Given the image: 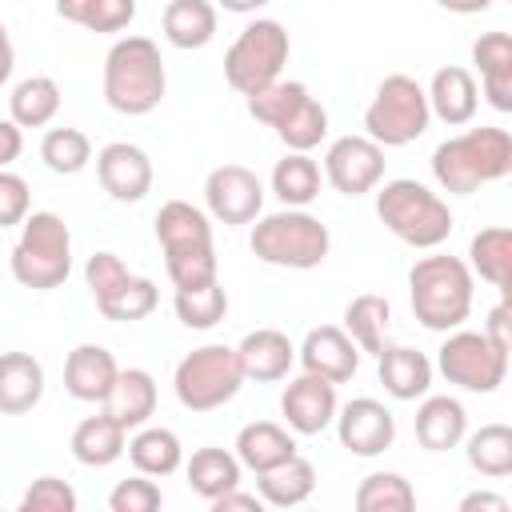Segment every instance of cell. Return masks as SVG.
Wrapping results in <instances>:
<instances>
[{
	"label": "cell",
	"mask_w": 512,
	"mask_h": 512,
	"mask_svg": "<svg viewBox=\"0 0 512 512\" xmlns=\"http://www.w3.org/2000/svg\"><path fill=\"white\" fill-rule=\"evenodd\" d=\"M508 172H512V136L508 128L496 124H480L452 140H440L432 152V180L452 196H468L480 184L504 180Z\"/></svg>",
	"instance_id": "1"
},
{
	"label": "cell",
	"mask_w": 512,
	"mask_h": 512,
	"mask_svg": "<svg viewBox=\"0 0 512 512\" xmlns=\"http://www.w3.org/2000/svg\"><path fill=\"white\" fill-rule=\"evenodd\" d=\"M472 292L476 276L460 256L432 252L420 256L408 272V296H412V316L428 332H452L472 316Z\"/></svg>",
	"instance_id": "2"
},
{
	"label": "cell",
	"mask_w": 512,
	"mask_h": 512,
	"mask_svg": "<svg viewBox=\"0 0 512 512\" xmlns=\"http://www.w3.org/2000/svg\"><path fill=\"white\" fill-rule=\"evenodd\" d=\"M168 92V68L148 36H120L104 56V100L120 116H148Z\"/></svg>",
	"instance_id": "3"
},
{
	"label": "cell",
	"mask_w": 512,
	"mask_h": 512,
	"mask_svg": "<svg viewBox=\"0 0 512 512\" xmlns=\"http://www.w3.org/2000/svg\"><path fill=\"white\" fill-rule=\"evenodd\" d=\"M376 216L380 224L408 248H440L456 220H452V208L448 200H440L428 184L412 180V176H396V180H380L376 188Z\"/></svg>",
	"instance_id": "4"
},
{
	"label": "cell",
	"mask_w": 512,
	"mask_h": 512,
	"mask_svg": "<svg viewBox=\"0 0 512 512\" xmlns=\"http://www.w3.org/2000/svg\"><path fill=\"white\" fill-rule=\"evenodd\" d=\"M156 240L164 252L168 280L176 288H200L220 280L216 276V248H212V220L188 200H168L156 212Z\"/></svg>",
	"instance_id": "5"
},
{
	"label": "cell",
	"mask_w": 512,
	"mask_h": 512,
	"mask_svg": "<svg viewBox=\"0 0 512 512\" xmlns=\"http://www.w3.org/2000/svg\"><path fill=\"white\" fill-rule=\"evenodd\" d=\"M248 248L256 260H264L272 268L308 272V268H320L328 260L332 236H328V224L320 216H312L304 208H280V212L256 216Z\"/></svg>",
	"instance_id": "6"
},
{
	"label": "cell",
	"mask_w": 512,
	"mask_h": 512,
	"mask_svg": "<svg viewBox=\"0 0 512 512\" xmlns=\"http://www.w3.org/2000/svg\"><path fill=\"white\" fill-rule=\"evenodd\" d=\"M12 276L32 292L60 288L72 272V232L56 212H28L20 224V240L12 244Z\"/></svg>",
	"instance_id": "7"
},
{
	"label": "cell",
	"mask_w": 512,
	"mask_h": 512,
	"mask_svg": "<svg viewBox=\"0 0 512 512\" xmlns=\"http://www.w3.org/2000/svg\"><path fill=\"white\" fill-rule=\"evenodd\" d=\"M432 124L428 112V92L420 88V80L392 72L380 80L372 104L364 108V136L376 140L380 148H404L412 140H420Z\"/></svg>",
	"instance_id": "8"
},
{
	"label": "cell",
	"mask_w": 512,
	"mask_h": 512,
	"mask_svg": "<svg viewBox=\"0 0 512 512\" xmlns=\"http://www.w3.org/2000/svg\"><path fill=\"white\" fill-rule=\"evenodd\" d=\"M240 384H244V372H240L236 348H228V344H200V348H192L176 364V376H172L176 400L188 412H216V408H224L240 392Z\"/></svg>",
	"instance_id": "9"
},
{
	"label": "cell",
	"mask_w": 512,
	"mask_h": 512,
	"mask_svg": "<svg viewBox=\"0 0 512 512\" xmlns=\"http://www.w3.org/2000/svg\"><path fill=\"white\" fill-rule=\"evenodd\" d=\"M288 32L280 20H252L224 52V80L228 88H236L240 96H252L260 88H268L272 80H280L284 64H288Z\"/></svg>",
	"instance_id": "10"
},
{
	"label": "cell",
	"mask_w": 512,
	"mask_h": 512,
	"mask_svg": "<svg viewBox=\"0 0 512 512\" xmlns=\"http://www.w3.org/2000/svg\"><path fill=\"white\" fill-rule=\"evenodd\" d=\"M436 368L448 384L464 388V392H496L508 376V348L492 344L484 332L472 328H452L444 336V344L436 348Z\"/></svg>",
	"instance_id": "11"
},
{
	"label": "cell",
	"mask_w": 512,
	"mask_h": 512,
	"mask_svg": "<svg viewBox=\"0 0 512 512\" xmlns=\"http://www.w3.org/2000/svg\"><path fill=\"white\" fill-rule=\"evenodd\" d=\"M204 204H208V216L228 228L252 224L264 212V184L244 164H220L204 180Z\"/></svg>",
	"instance_id": "12"
},
{
	"label": "cell",
	"mask_w": 512,
	"mask_h": 512,
	"mask_svg": "<svg viewBox=\"0 0 512 512\" xmlns=\"http://www.w3.org/2000/svg\"><path fill=\"white\" fill-rule=\"evenodd\" d=\"M384 148L368 136H340L324 152V180L340 196H364L384 180Z\"/></svg>",
	"instance_id": "13"
},
{
	"label": "cell",
	"mask_w": 512,
	"mask_h": 512,
	"mask_svg": "<svg viewBox=\"0 0 512 512\" xmlns=\"http://www.w3.org/2000/svg\"><path fill=\"white\" fill-rule=\"evenodd\" d=\"M336 436H340V448H348L352 456H380L396 444V416L372 400V396H356L348 400L344 408H336Z\"/></svg>",
	"instance_id": "14"
},
{
	"label": "cell",
	"mask_w": 512,
	"mask_h": 512,
	"mask_svg": "<svg viewBox=\"0 0 512 512\" xmlns=\"http://www.w3.org/2000/svg\"><path fill=\"white\" fill-rule=\"evenodd\" d=\"M336 408H340V400H336V384L324 380V376L300 372L296 380L284 384L280 416H284V424H288L296 436H320L324 428H332Z\"/></svg>",
	"instance_id": "15"
},
{
	"label": "cell",
	"mask_w": 512,
	"mask_h": 512,
	"mask_svg": "<svg viewBox=\"0 0 512 512\" xmlns=\"http://www.w3.org/2000/svg\"><path fill=\"white\" fill-rule=\"evenodd\" d=\"M96 176L100 188L120 204H136L152 192V160L144 148L128 140H112L96 152Z\"/></svg>",
	"instance_id": "16"
},
{
	"label": "cell",
	"mask_w": 512,
	"mask_h": 512,
	"mask_svg": "<svg viewBox=\"0 0 512 512\" xmlns=\"http://www.w3.org/2000/svg\"><path fill=\"white\" fill-rule=\"evenodd\" d=\"M296 356H300V368H304V372L324 376V380H332V384L352 380L356 368H360V348H356L352 336H348L344 328H336V324L312 328V332L304 336V344L296 348Z\"/></svg>",
	"instance_id": "17"
},
{
	"label": "cell",
	"mask_w": 512,
	"mask_h": 512,
	"mask_svg": "<svg viewBox=\"0 0 512 512\" xmlns=\"http://www.w3.org/2000/svg\"><path fill=\"white\" fill-rule=\"evenodd\" d=\"M116 372H120V364L104 344H76L64 360V388L72 400L104 404V396L116 384Z\"/></svg>",
	"instance_id": "18"
},
{
	"label": "cell",
	"mask_w": 512,
	"mask_h": 512,
	"mask_svg": "<svg viewBox=\"0 0 512 512\" xmlns=\"http://www.w3.org/2000/svg\"><path fill=\"white\" fill-rule=\"evenodd\" d=\"M236 360H240L244 380L272 384V380H284L292 372L296 348L280 328H256L236 344Z\"/></svg>",
	"instance_id": "19"
},
{
	"label": "cell",
	"mask_w": 512,
	"mask_h": 512,
	"mask_svg": "<svg viewBox=\"0 0 512 512\" xmlns=\"http://www.w3.org/2000/svg\"><path fill=\"white\" fill-rule=\"evenodd\" d=\"M428 92V112L436 120H444L448 128H460L476 116L480 108V88H476V76L460 64H448V68H436L432 84L424 88Z\"/></svg>",
	"instance_id": "20"
},
{
	"label": "cell",
	"mask_w": 512,
	"mask_h": 512,
	"mask_svg": "<svg viewBox=\"0 0 512 512\" xmlns=\"http://www.w3.org/2000/svg\"><path fill=\"white\" fill-rule=\"evenodd\" d=\"M472 64L480 68L484 96L496 112H512V36L484 32L472 44Z\"/></svg>",
	"instance_id": "21"
},
{
	"label": "cell",
	"mask_w": 512,
	"mask_h": 512,
	"mask_svg": "<svg viewBox=\"0 0 512 512\" xmlns=\"http://www.w3.org/2000/svg\"><path fill=\"white\" fill-rule=\"evenodd\" d=\"M44 396V364L32 352H0V412L24 416Z\"/></svg>",
	"instance_id": "22"
},
{
	"label": "cell",
	"mask_w": 512,
	"mask_h": 512,
	"mask_svg": "<svg viewBox=\"0 0 512 512\" xmlns=\"http://www.w3.org/2000/svg\"><path fill=\"white\" fill-rule=\"evenodd\" d=\"M376 360H380V384L392 400H420L432 388V360L420 348L384 344Z\"/></svg>",
	"instance_id": "23"
},
{
	"label": "cell",
	"mask_w": 512,
	"mask_h": 512,
	"mask_svg": "<svg viewBox=\"0 0 512 512\" xmlns=\"http://www.w3.org/2000/svg\"><path fill=\"white\" fill-rule=\"evenodd\" d=\"M468 432V412L456 396H420V408H416V440L420 448L428 452H448L464 440Z\"/></svg>",
	"instance_id": "24"
},
{
	"label": "cell",
	"mask_w": 512,
	"mask_h": 512,
	"mask_svg": "<svg viewBox=\"0 0 512 512\" xmlns=\"http://www.w3.org/2000/svg\"><path fill=\"white\" fill-rule=\"evenodd\" d=\"M316 492V468L296 452L264 472H256V496L264 508H296Z\"/></svg>",
	"instance_id": "25"
},
{
	"label": "cell",
	"mask_w": 512,
	"mask_h": 512,
	"mask_svg": "<svg viewBox=\"0 0 512 512\" xmlns=\"http://www.w3.org/2000/svg\"><path fill=\"white\" fill-rule=\"evenodd\" d=\"M104 412L116 424H124V428L148 424L152 412H156V380H152V372H144V368H120L112 392L104 396Z\"/></svg>",
	"instance_id": "26"
},
{
	"label": "cell",
	"mask_w": 512,
	"mask_h": 512,
	"mask_svg": "<svg viewBox=\"0 0 512 512\" xmlns=\"http://www.w3.org/2000/svg\"><path fill=\"white\" fill-rule=\"evenodd\" d=\"M128 448V428L116 424L108 412H96V416H84L72 432V456L84 464V468H108L124 456Z\"/></svg>",
	"instance_id": "27"
},
{
	"label": "cell",
	"mask_w": 512,
	"mask_h": 512,
	"mask_svg": "<svg viewBox=\"0 0 512 512\" xmlns=\"http://www.w3.org/2000/svg\"><path fill=\"white\" fill-rule=\"evenodd\" d=\"M216 20H220V12H216L212 0H168L160 24H164V40H168L172 48L196 52V48L212 44Z\"/></svg>",
	"instance_id": "28"
},
{
	"label": "cell",
	"mask_w": 512,
	"mask_h": 512,
	"mask_svg": "<svg viewBox=\"0 0 512 512\" xmlns=\"http://www.w3.org/2000/svg\"><path fill=\"white\" fill-rule=\"evenodd\" d=\"M296 456V436L292 428L284 424H272V420H252L236 432V460L252 472H264L280 460Z\"/></svg>",
	"instance_id": "29"
},
{
	"label": "cell",
	"mask_w": 512,
	"mask_h": 512,
	"mask_svg": "<svg viewBox=\"0 0 512 512\" xmlns=\"http://www.w3.org/2000/svg\"><path fill=\"white\" fill-rule=\"evenodd\" d=\"M128 460L136 472L160 480V476H172L180 464H184V444L172 428H160V424H140L136 436L128 440Z\"/></svg>",
	"instance_id": "30"
},
{
	"label": "cell",
	"mask_w": 512,
	"mask_h": 512,
	"mask_svg": "<svg viewBox=\"0 0 512 512\" xmlns=\"http://www.w3.org/2000/svg\"><path fill=\"white\" fill-rule=\"evenodd\" d=\"M240 472L244 464L236 460V452L228 448H196L192 460L184 464V476H188V488L196 496H204L208 504L216 496H224L228 488H240Z\"/></svg>",
	"instance_id": "31"
},
{
	"label": "cell",
	"mask_w": 512,
	"mask_h": 512,
	"mask_svg": "<svg viewBox=\"0 0 512 512\" xmlns=\"http://www.w3.org/2000/svg\"><path fill=\"white\" fill-rule=\"evenodd\" d=\"M388 320H392V304L376 292L352 296L344 308V332L352 336V344L368 356H380L388 344Z\"/></svg>",
	"instance_id": "32"
},
{
	"label": "cell",
	"mask_w": 512,
	"mask_h": 512,
	"mask_svg": "<svg viewBox=\"0 0 512 512\" xmlns=\"http://www.w3.org/2000/svg\"><path fill=\"white\" fill-rule=\"evenodd\" d=\"M464 456L472 464V472L488 476V480H504L512 476V428L508 424H480L476 432H464Z\"/></svg>",
	"instance_id": "33"
},
{
	"label": "cell",
	"mask_w": 512,
	"mask_h": 512,
	"mask_svg": "<svg viewBox=\"0 0 512 512\" xmlns=\"http://www.w3.org/2000/svg\"><path fill=\"white\" fill-rule=\"evenodd\" d=\"M320 184H324V172L308 152H288L272 168V192L284 208H308L320 196Z\"/></svg>",
	"instance_id": "34"
},
{
	"label": "cell",
	"mask_w": 512,
	"mask_h": 512,
	"mask_svg": "<svg viewBox=\"0 0 512 512\" xmlns=\"http://www.w3.org/2000/svg\"><path fill=\"white\" fill-rule=\"evenodd\" d=\"M60 112V84L52 76H28L8 96V116L20 128H44Z\"/></svg>",
	"instance_id": "35"
},
{
	"label": "cell",
	"mask_w": 512,
	"mask_h": 512,
	"mask_svg": "<svg viewBox=\"0 0 512 512\" xmlns=\"http://www.w3.org/2000/svg\"><path fill=\"white\" fill-rule=\"evenodd\" d=\"M472 276L488 280L492 288H508V268H512V232L504 224H492V228H480L468 244V260Z\"/></svg>",
	"instance_id": "36"
},
{
	"label": "cell",
	"mask_w": 512,
	"mask_h": 512,
	"mask_svg": "<svg viewBox=\"0 0 512 512\" xmlns=\"http://www.w3.org/2000/svg\"><path fill=\"white\" fill-rule=\"evenodd\" d=\"M56 16L88 32H124L136 20V0H56Z\"/></svg>",
	"instance_id": "37"
},
{
	"label": "cell",
	"mask_w": 512,
	"mask_h": 512,
	"mask_svg": "<svg viewBox=\"0 0 512 512\" xmlns=\"http://www.w3.org/2000/svg\"><path fill=\"white\" fill-rule=\"evenodd\" d=\"M156 304H160V292H156V284L148 280V276H128L120 288H112L104 300H96V308H100V316H108V320H120V324H132V320H144V316H152L156 312Z\"/></svg>",
	"instance_id": "38"
},
{
	"label": "cell",
	"mask_w": 512,
	"mask_h": 512,
	"mask_svg": "<svg viewBox=\"0 0 512 512\" xmlns=\"http://www.w3.org/2000/svg\"><path fill=\"white\" fill-rule=\"evenodd\" d=\"M172 308H176V316H180L184 328L204 332V328H216V324L224 320V312H228V292H224L220 280L200 284V288H176Z\"/></svg>",
	"instance_id": "39"
},
{
	"label": "cell",
	"mask_w": 512,
	"mask_h": 512,
	"mask_svg": "<svg viewBox=\"0 0 512 512\" xmlns=\"http://www.w3.org/2000/svg\"><path fill=\"white\" fill-rule=\"evenodd\" d=\"M356 508L360 512H412L416 492L400 472H368L356 488Z\"/></svg>",
	"instance_id": "40"
},
{
	"label": "cell",
	"mask_w": 512,
	"mask_h": 512,
	"mask_svg": "<svg viewBox=\"0 0 512 512\" xmlns=\"http://www.w3.org/2000/svg\"><path fill=\"white\" fill-rule=\"evenodd\" d=\"M40 160L56 176H76L92 160V140L80 128H48L40 140Z\"/></svg>",
	"instance_id": "41"
},
{
	"label": "cell",
	"mask_w": 512,
	"mask_h": 512,
	"mask_svg": "<svg viewBox=\"0 0 512 512\" xmlns=\"http://www.w3.org/2000/svg\"><path fill=\"white\" fill-rule=\"evenodd\" d=\"M308 96V88L300 84V80H272L268 88H260V92H252V96H244L248 100V116L256 120V124H268L272 132L296 112V104Z\"/></svg>",
	"instance_id": "42"
},
{
	"label": "cell",
	"mask_w": 512,
	"mask_h": 512,
	"mask_svg": "<svg viewBox=\"0 0 512 512\" xmlns=\"http://www.w3.org/2000/svg\"><path fill=\"white\" fill-rule=\"evenodd\" d=\"M276 136L288 144V152H312V148L328 136V112H324V104L308 92V96L296 104V112L276 128Z\"/></svg>",
	"instance_id": "43"
},
{
	"label": "cell",
	"mask_w": 512,
	"mask_h": 512,
	"mask_svg": "<svg viewBox=\"0 0 512 512\" xmlns=\"http://www.w3.org/2000/svg\"><path fill=\"white\" fill-rule=\"evenodd\" d=\"M76 508H80V496L60 476H40L20 496V512H76Z\"/></svg>",
	"instance_id": "44"
},
{
	"label": "cell",
	"mask_w": 512,
	"mask_h": 512,
	"mask_svg": "<svg viewBox=\"0 0 512 512\" xmlns=\"http://www.w3.org/2000/svg\"><path fill=\"white\" fill-rule=\"evenodd\" d=\"M160 504H164V492H160V484H156L152 476H144V472L120 480V484L108 492V508H112V512H156Z\"/></svg>",
	"instance_id": "45"
},
{
	"label": "cell",
	"mask_w": 512,
	"mask_h": 512,
	"mask_svg": "<svg viewBox=\"0 0 512 512\" xmlns=\"http://www.w3.org/2000/svg\"><path fill=\"white\" fill-rule=\"evenodd\" d=\"M128 264L116 256V252H92L88 264H84V280H88V292L92 300H104L112 288H120L128 280Z\"/></svg>",
	"instance_id": "46"
},
{
	"label": "cell",
	"mask_w": 512,
	"mask_h": 512,
	"mask_svg": "<svg viewBox=\"0 0 512 512\" xmlns=\"http://www.w3.org/2000/svg\"><path fill=\"white\" fill-rule=\"evenodd\" d=\"M28 212H32L28 180L16 176L12 168H0V228H16V224H24Z\"/></svg>",
	"instance_id": "47"
},
{
	"label": "cell",
	"mask_w": 512,
	"mask_h": 512,
	"mask_svg": "<svg viewBox=\"0 0 512 512\" xmlns=\"http://www.w3.org/2000/svg\"><path fill=\"white\" fill-rule=\"evenodd\" d=\"M20 152H24V128L8 116V120H0V168H12L20 160Z\"/></svg>",
	"instance_id": "48"
},
{
	"label": "cell",
	"mask_w": 512,
	"mask_h": 512,
	"mask_svg": "<svg viewBox=\"0 0 512 512\" xmlns=\"http://www.w3.org/2000/svg\"><path fill=\"white\" fill-rule=\"evenodd\" d=\"M264 500L256 492H240V488H228L224 496L212 500V512H260Z\"/></svg>",
	"instance_id": "49"
},
{
	"label": "cell",
	"mask_w": 512,
	"mask_h": 512,
	"mask_svg": "<svg viewBox=\"0 0 512 512\" xmlns=\"http://www.w3.org/2000/svg\"><path fill=\"white\" fill-rule=\"evenodd\" d=\"M492 344H500V348H508V304L500 300L492 312H488V320H484V328H480Z\"/></svg>",
	"instance_id": "50"
},
{
	"label": "cell",
	"mask_w": 512,
	"mask_h": 512,
	"mask_svg": "<svg viewBox=\"0 0 512 512\" xmlns=\"http://www.w3.org/2000/svg\"><path fill=\"white\" fill-rule=\"evenodd\" d=\"M508 512V496H496V492H468L460 500V512Z\"/></svg>",
	"instance_id": "51"
},
{
	"label": "cell",
	"mask_w": 512,
	"mask_h": 512,
	"mask_svg": "<svg viewBox=\"0 0 512 512\" xmlns=\"http://www.w3.org/2000/svg\"><path fill=\"white\" fill-rule=\"evenodd\" d=\"M12 68H16V48H12V36H8V28L0 24V88L8 84Z\"/></svg>",
	"instance_id": "52"
},
{
	"label": "cell",
	"mask_w": 512,
	"mask_h": 512,
	"mask_svg": "<svg viewBox=\"0 0 512 512\" xmlns=\"http://www.w3.org/2000/svg\"><path fill=\"white\" fill-rule=\"evenodd\" d=\"M444 12H456V16H476V12H488L492 0H436Z\"/></svg>",
	"instance_id": "53"
},
{
	"label": "cell",
	"mask_w": 512,
	"mask_h": 512,
	"mask_svg": "<svg viewBox=\"0 0 512 512\" xmlns=\"http://www.w3.org/2000/svg\"><path fill=\"white\" fill-rule=\"evenodd\" d=\"M264 4H272V0H216V8H224V12H236V16H248V12H260Z\"/></svg>",
	"instance_id": "54"
}]
</instances>
